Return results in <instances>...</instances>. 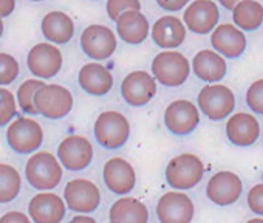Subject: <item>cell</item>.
<instances>
[{
    "label": "cell",
    "instance_id": "6",
    "mask_svg": "<svg viewBox=\"0 0 263 223\" xmlns=\"http://www.w3.org/2000/svg\"><path fill=\"white\" fill-rule=\"evenodd\" d=\"M37 114L48 120L65 118L73 108V95L59 84H45L34 98Z\"/></svg>",
    "mask_w": 263,
    "mask_h": 223
},
{
    "label": "cell",
    "instance_id": "20",
    "mask_svg": "<svg viewBox=\"0 0 263 223\" xmlns=\"http://www.w3.org/2000/svg\"><path fill=\"white\" fill-rule=\"evenodd\" d=\"M226 137L237 147L252 146L260 137V124L251 114H234L226 123Z\"/></svg>",
    "mask_w": 263,
    "mask_h": 223
},
{
    "label": "cell",
    "instance_id": "41",
    "mask_svg": "<svg viewBox=\"0 0 263 223\" xmlns=\"http://www.w3.org/2000/svg\"><path fill=\"white\" fill-rule=\"evenodd\" d=\"M31 2H42V0H31Z\"/></svg>",
    "mask_w": 263,
    "mask_h": 223
},
{
    "label": "cell",
    "instance_id": "14",
    "mask_svg": "<svg viewBox=\"0 0 263 223\" xmlns=\"http://www.w3.org/2000/svg\"><path fill=\"white\" fill-rule=\"evenodd\" d=\"M195 206L183 192H166L157 203V217L163 223H189L194 218Z\"/></svg>",
    "mask_w": 263,
    "mask_h": 223
},
{
    "label": "cell",
    "instance_id": "32",
    "mask_svg": "<svg viewBox=\"0 0 263 223\" xmlns=\"http://www.w3.org/2000/svg\"><path fill=\"white\" fill-rule=\"evenodd\" d=\"M248 107L257 115H263V79H258L249 85L245 95Z\"/></svg>",
    "mask_w": 263,
    "mask_h": 223
},
{
    "label": "cell",
    "instance_id": "23",
    "mask_svg": "<svg viewBox=\"0 0 263 223\" xmlns=\"http://www.w3.org/2000/svg\"><path fill=\"white\" fill-rule=\"evenodd\" d=\"M81 88L91 96H104L113 88V75L99 62L85 64L78 75Z\"/></svg>",
    "mask_w": 263,
    "mask_h": 223
},
{
    "label": "cell",
    "instance_id": "10",
    "mask_svg": "<svg viewBox=\"0 0 263 223\" xmlns=\"http://www.w3.org/2000/svg\"><path fill=\"white\" fill-rule=\"evenodd\" d=\"M200 124V114L194 102L187 99H177L164 110V126L172 135L184 137L197 129Z\"/></svg>",
    "mask_w": 263,
    "mask_h": 223
},
{
    "label": "cell",
    "instance_id": "36",
    "mask_svg": "<svg viewBox=\"0 0 263 223\" xmlns=\"http://www.w3.org/2000/svg\"><path fill=\"white\" fill-rule=\"evenodd\" d=\"M0 221H2V223H8V221H13V223L14 221H17V223H30L31 221V217L25 215L21 211H10L5 215L0 217Z\"/></svg>",
    "mask_w": 263,
    "mask_h": 223
},
{
    "label": "cell",
    "instance_id": "18",
    "mask_svg": "<svg viewBox=\"0 0 263 223\" xmlns=\"http://www.w3.org/2000/svg\"><path fill=\"white\" fill-rule=\"evenodd\" d=\"M67 203L53 192H41L34 195L28 205V214L36 223H59L67 212Z\"/></svg>",
    "mask_w": 263,
    "mask_h": 223
},
{
    "label": "cell",
    "instance_id": "13",
    "mask_svg": "<svg viewBox=\"0 0 263 223\" xmlns=\"http://www.w3.org/2000/svg\"><path fill=\"white\" fill-rule=\"evenodd\" d=\"M58 158L68 171H84L93 160V146L85 137L70 135L61 141L58 147Z\"/></svg>",
    "mask_w": 263,
    "mask_h": 223
},
{
    "label": "cell",
    "instance_id": "3",
    "mask_svg": "<svg viewBox=\"0 0 263 223\" xmlns=\"http://www.w3.org/2000/svg\"><path fill=\"white\" fill-rule=\"evenodd\" d=\"M93 134L99 146L115 151L127 143L130 137V124L122 114L108 110L102 112L96 118Z\"/></svg>",
    "mask_w": 263,
    "mask_h": 223
},
{
    "label": "cell",
    "instance_id": "12",
    "mask_svg": "<svg viewBox=\"0 0 263 223\" xmlns=\"http://www.w3.org/2000/svg\"><path fill=\"white\" fill-rule=\"evenodd\" d=\"M116 45L118 39L115 33L105 25H88L81 34L82 51L95 61L108 59L115 53Z\"/></svg>",
    "mask_w": 263,
    "mask_h": 223
},
{
    "label": "cell",
    "instance_id": "5",
    "mask_svg": "<svg viewBox=\"0 0 263 223\" xmlns=\"http://www.w3.org/2000/svg\"><path fill=\"white\" fill-rule=\"evenodd\" d=\"M198 107L211 121H221L234 112L235 96L223 84H209L198 93Z\"/></svg>",
    "mask_w": 263,
    "mask_h": 223
},
{
    "label": "cell",
    "instance_id": "30",
    "mask_svg": "<svg viewBox=\"0 0 263 223\" xmlns=\"http://www.w3.org/2000/svg\"><path fill=\"white\" fill-rule=\"evenodd\" d=\"M0 126H8L17 115V101L8 88H0Z\"/></svg>",
    "mask_w": 263,
    "mask_h": 223
},
{
    "label": "cell",
    "instance_id": "29",
    "mask_svg": "<svg viewBox=\"0 0 263 223\" xmlns=\"http://www.w3.org/2000/svg\"><path fill=\"white\" fill-rule=\"evenodd\" d=\"M44 85H45V82L39 78L27 79L21 84V87L17 88V102H19V107L22 108L24 114L37 115L34 98H36V93L39 91V88Z\"/></svg>",
    "mask_w": 263,
    "mask_h": 223
},
{
    "label": "cell",
    "instance_id": "42",
    "mask_svg": "<svg viewBox=\"0 0 263 223\" xmlns=\"http://www.w3.org/2000/svg\"><path fill=\"white\" fill-rule=\"evenodd\" d=\"M91 2H98V0H91Z\"/></svg>",
    "mask_w": 263,
    "mask_h": 223
},
{
    "label": "cell",
    "instance_id": "16",
    "mask_svg": "<svg viewBox=\"0 0 263 223\" xmlns=\"http://www.w3.org/2000/svg\"><path fill=\"white\" fill-rule=\"evenodd\" d=\"M243 192V183L238 175L231 171H221L212 175L206 186L208 198L218 206H229L235 203Z\"/></svg>",
    "mask_w": 263,
    "mask_h": 223
},
{
    "label": "cell",
    "instance_id": "17",
    "mask_svg": "<svg viewBox=\"0 0 263 223\" xmlns=\"http://www.w3.org/2000/svg\"><path fill=\"white\" fill-rule=\"evenodd\" d=\"M102 178L108 191L118 195H125L134 191L137 184L135 169L121 157L110 158L102 169Z\"/></svg>",
    "mask_w": 263,
    "mask_h": 223
},
{
    "label": "cell",
    "instance_id": "27",
    "mask_svg": "<svg viewBox=\"0 0 263 223\" xmlns=\"http://www.w3.org/2000/svg\"><path fill=\"white\" fill-rule=\"evenodd\" d=\"M232 21L243 31H255L263 24V7L257 0H241L232 10Z\"/></svg>",
    "mask_w": 263,
    "mask_h": 223
},
{
    "label": "cell",
    "instance_id": "31",
    "mask_svg": "<svg viewBox=\"0 0 263 223\" xmlns=\"http://www.w3.org/2000/svg\"><path fill=\"white\" fill-rule=\"evenodd\" d=\"M19 76V62L8 53H0V84L4 87L14 82Z\"/></svg>",
    "mask_w": 263,
    "mask_h": 223
},
{
    "label": "cell",
    "instance_id": "21",
    "mask_svg": "<svg viewBox=\"0 0 263 223\" xmlns=\"http://www.w3.org/2000/svg\"><path fill=\"white\" fill-rule=\"evenodd\" d=\"M186 24L175 16H163L152 25V41L164 50L180 47L186 39Z\"/></svg>",
    "mask_w": 263,
    "mask_h": 223
},
{
    "label": "cell",
    "instance_id": "37",
    "mask_svg": "<svg viewBox=\"0 0 263 223\" xmlns=\"http://www.w3.org/2000/svg\"><path fill=\"white\" fill-rule=\"evenodd\" d=\"M16 8V0H0V13L2 17H8Z\"/></svg>",
    "mask_w": 263,
    "mask_h": 223
},
{
    "label": "cell",
    "instance_id": "33",
    "mask_svg": "<svg viewBox=\"0 0 263 223\" xmlns=\"http://www.w3.org/2000/svg\"><path fill=\"white\" fill-rule=\"evenodd\" d=\"M128 10H141L140 0H107L105 11L110 21L116 22V19Z\"/></svg>",
    "mask_w": 263,
    "mask_h": 223
},
{
    "label": "cell",
    "instance_id": "34",
    "mask_svg": "<svg viewBox=\"0 0 263 223\" xmlns=\"http://www.w3.org/2000/svg\"><path fill=\"white\" fill-rule=\"evenodd\" d=\"M248 206L254 214L263 215V183L251 188L248 192Z\"/></svg>",
    "mask_w": 263,
    "mask_h": 223
},
{
    "label": "cell",
    "instance_id": "15",
    "mask_svg": "<svg viewBox=\"0 0 263 223\" xmlns=\"http://www.w3.org/2000/svg\"><path fill=\"white\" fill-rule=\"evenodd\" d=\"M183 21L187 30L195 34L204 36L217 28L220 21V11L212 0H195L186 8Z\"/></svg>",
    "mask_w": 263,
    "mask_h": 223
},
{
    "label": "cell",
    "instance_id": "8",
    "mask_svg": "<svg viewBox=\"0 0 263 223\" xmlns=\"http://www.w3.org/2000/svg\"><path fill=\"white\" fill-rule=\"evenodd\" d=\"M64 200L73 212L78 214H90L95 212L101 205V192L99 188L85 178H76L65 184Z\"/></svg>",
    "mask_w": 263,
    "mask_h": 223
},
{
    "label": "cell",
    "instance_id": "25",
    "mask_svg": "<svg viewBox=\"0 0 263 223\" xmlns=\"http://www.w3.org/2000/svg\"><path fill=\"white\" fill-rule=\"evenodd\" d=\"M41 30L45 39H48L53 44L64 45L73 39L74 24L71 17L64 11H50L42 19Z\"/></svg>",
    "mask_w": 263,
    "mask_h": 223
},
{
    "label": "cell",
    "instance_id": "2",
    "mask_svg": "<svg viewBox=\"0 0 263 223\" xmlns=\"http://www.w3.org/2000/svg\"><path fill=\"white\" fill-rule=\"evenodd\" d=\"M164 175L171 188L187 191L201 181L204 175V164L194 154H181L167 163Z\"/></svg>",
    "mask_w": 263,
    "mask_h": 223
},
{
    "label": "cell",
    "instance_id": "22",
    "mask_svg": "<svg viewBox=\"0 0 263 223\" xmlns=\"http://www.w3.org/2000/svg\"><path fill=\"white\" fill-rule=\"evenodd\" d=\"M115 24L119 38L128 45H140L149 38V21L141 10L124 11Z\"/></svg>",
    "mask_w": 263,
    "mask_h": 223
},
{
    "label": "cell",
    "instance_id": "9",
    "mask_svg": "<svg viewBox=\"0 0 263 223\" xmlns=\"http://www.w3.org/2000/svg\"><path fill=\"white\" fill-rule=\"evenodd\" d=\"M157 78L143 70L128 73L121 82V96L132 107L149 104L157 95Z\"/></svg>",
    "mask_w": 263,
    "mask_h": 223
},
{
    "label": "cell",
    "instance_id": "28",
    "mask_svg": "<svg viewBox=\"0 0 263 223\" xmlns=\"http://www.w3.org/2000/svg\"><path fill=\"white\" fill-rule=\"evenodd\" d=\"M22 188V178L13 166L2 163L0 164V203L13 201Z\"/></svg>",
    "mask_w": 263,
    "mask_h": 223
},
{
    "label": "cell",
    "instance_id": "38",
    "mask_svg": "<svg viewBox=\"0 0 263 223\" xmlns=\"http://www.w3.org/2000/svg\"><path fill=\"white\" fill-rule=\"evenodd\" d=\"M218 2H220V5H221L224 10L232 11V10L235 8V5H237V4H240L241 0H218Z\"/></svg>",
    "mask_w": 263,
    "mask_h": 223
},
{
    "label": "cell",
    "instance_id": "40",
    "mask_svg": "<svg viewBox=\"0 0 263 223\" xmlns=\"http://www.w3.org/2000/svg\"><path fill=\"white\" fill-rule=\"evenodd\" d=\"M249 221H263V218H261V215H260V217H255V218H251Z\"/></svg>",
    "mask_w": 263,
    "mask_h": 223
},
{
    "label": "cell",
    "instance_id": "4",
    "mask_svg": "<svg viewBox=\"0 0 263 223\" xmlns=\"http://www.w3.org/2000/svg\"><path fill=\"white\" fill-rule=\"evenodd\" d=\"M152 75L164 87H180L191 75V64L180 51H161L152 61Z\"/></svg>",
    "mask_w": 263,
    "mask_h": 223
},
{
    "label": "cell",
    "instance_id": "19",
    "mask_svg": "<svg viewBox=\"0 0 263 223\" xmlns=\"http://www.w3.org/2000/svg\"><path fill=\"white\" fill-rule=\"evenodd\" d=\"M211 44L214 50L224 58L235 59L240 58L246 50V36L237 25L223 24L217 25V28L212 31Z\"/></svg>",
    "mask_w": 263,
    "mask_h": 223
},
{
    "label": "cell",
    "instance_id": "39",
    "mask_svg": "<svg viewBox=\"0 0 263 223\" xmlns=\"http://www.w3.org/2000/svg\"><path fill=\"white\" fill-rule=\"evenodd\" d=\"M71 221L73 223H78V221H90V223H95V218L90 217L88 214H79V215H74L71 218Z\"/></svg>",
    "mask_w": 263,
    "mask_h": 223
},
{
    "label": "cell",
    "instance_id": "1",
    "mask_svg": "<svg viewBox=\"0 0 263 223\" xmlns=\"http://www.w3.org/2000/svg\"><path fill=\"white\" fill-rule=\"evenodd\" d=\"M62 163L50 152H36L25 166L27 181L37 191H51L62 180Z\"/></svg>",
    "mask_w": 263,
    "mask_h": 223
},
{
    "label": "cell",
    "instance_id": "26",
    "mask_svg": "<svg viewBox=\"0 0 263 223\" xmlns=\"http://www.w3.org/2000/svg\"><path fill=\"white\" fill-rule=\"evenodd\" d=\"M149 211L143 201L134 197H121L110 208V221L113 223H146Z\"/></svg>",
    "mask_w": 263,
    "mask_h": 223
},
{
    "label": "cell",
    "instance_id": "24",
    "mask_svg": "<svg viewBox=\"0 0 263 223\" xmlns=\"http://www.w3.org/2000/svg\"><path fill=\"white\" fill-rule=\"evenodd\" d=\"M192 70L195 76L204 82H218L224 78L228 71L226 61L223 54L212 50H201L194 56Z\"/></svg>",
    "mask_w": 263,
    "mask_h": 223
},
{
    "label": "cell",
    "instance_id": "35",
    "mask_svg": "<svg viewBox=\"0 0 263 223\" xmlns=\"http://www.w3.org/2000/svg\"><path fill=\"white\" fill-rule=\"evenodd\" d=\"M191 0H157V4L160 5L161 10L169 11V13H177L183 10Z\"/></svg>",
    "mask_w": 263,
    "mask_h": 223
},
{
    "label": "cell",
    "instance_id": "7",
    "mask_svg": "<svg viewBox=\"0 0 263 223\" xmlns=\"http://www.w3.org/2000/svg\"><path fill=\"white\" fill-rule=\"evenodd\" d=\"M7 141L16 154H33L44 143V131L31 118H17L7 129Z\"/></svg>",
    "mask_w": 263,
    "mask_h": 223
},
{
    "label": "cell",
    "instance_id": "11",
    "mask_svg": "<svg viewBox=\"0 0 263 223\" xmlns=\"http://www.w3.org/2000/svg\"><path fill=\"white\" fill-rule=\"evenodd\" d=\"M64 64L62 51L53 45V42H42L34 45L27 58V65L39 79H50L54 78Z\"/></svg>",
    "mask_w": 263,
    "mask_h": 223
}]
</instances>
